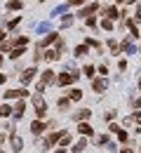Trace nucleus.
<instances>
[{
	"instance_id": "1",
	"label": "nucleus",
	"mask_w": 141,
	"mask_h": 153,
	"mask_svg": "<svg viewBox=\"0 0 141 153\" xmlns=\"http://www.w3.org/2000/svg\"><path fill=\"white\" fill-rule=\"evenodd\" d=\"M75 80H78V76H75V73H61V76L57 78L59 87H66V85H71V82H75Z\"/></svg>"
},
{
	"instance_id": "2",
	"label": "nucleus",
	"mask_w": 141,
	"mask_h": 153,
	"mask_svg": "<svg viewBox=\"0 0 141 153\" xmlns=\"http://www.w3.org/2000/svg\"><path fill=\"white\" fill-rule=\"evenodd\" d=\"M33 106H35V111H38V118H42V115L47 113V106H45V99L42 97H33Z\"/></svg>"
},
{
	"instance_id": "3",
	"label": "nucleus",
	"mask_w": 141,
	"mask_h": 153,
	"mask_svg": "<svg viewBox=\"0 0 141 153\" xmlns=\"http://www.w3.org/2000/svg\"><path fill=\"white\" fill-rule=\"evenodd\" d=\"M26 94H28L26 90H7V92H5V97H7V99H17V97H21V99H24Z\"/></svg>"
},
{
	"instance_id": "4",
	"label": "nucleus",
	"mask_w": 141,
	"mask_h": 153,
	"mask_svg": "<svg viewBox=\"0 0 141 153\" xmlns=\"http://www.w3.org/2000/svg\"><path fill=\"white\" fill-rule=\"evenodd\" d=\"M33 76H35V68H26V71H24L19 78H21V82L26 85V82H31V80H33Z\"/></svg>"
},
{
	"instance_id": "5",
	"label": "nucleus",
	"mask_w": 141,
	"mask_h": 153,
	"mask_svg": "<svg viewBox=\"0 0 141 153\" xmlns=\"http://www.w3.org/2000/svg\"><path fill=\"white\" fill-rule=\"evenodd\" d=\"M92 90H94V92H103V90H106V80H103V78L92 80Z\"/></svg>"
},
{
	"instance_id": "6",
	"label": "nucleus",
	"mask_w": 141,
	"mask_h": 153,
	"mask_svg": "<svg viewBox=\"0 0 141 153\" xmlns=\"http://www.w3.org/2000/svg\"><path fill=\"white\" fill-rule=\"evenodd\" d=\"M111 132H118V139H120V141H127V139H129V134L125 132V130H120L118 125H111Z\"/></svg>"
},
{
	"instance_id": "7",
	"label": "nucleus",
	"mask_w": 141,
	"mask_h": 153,
	"mask_svg": "<svg viewBox=\"0 0 141 153\" xmlns=\"http://www.w3.org/2000/svg\"><path fill=\"white\" fill-rule=\"evenodd\" d=\"M12 149H14V151H21V149H24V141H21L19 134H12Z\"/></svg>"
},
{
	"instance_id": "8",
	"label": "nucleus",
	"mask_w": 141,
	"mask_h": 153,
	"mask_svg": "<svg viewBox=\"0 0 141 153\" xmlns=\"http://www.w3.org/2000/svg\"><path fill=\"white\" fill-rule=\"evenodd\" d=\"M42 59H47V61H57V59H59V50H49V52H45Z\"/></svg>"
},
{
	"instance_id": "9",
	"label": "nucleus",
	"mask_w": 141,
	"mask_h": 153,
	"mask_svg": "<svg viewBox=\"0 0 141 153\" xmlns=\"http://www.w3.org/2000/svg\"><path fill=\"white\" fill-rule=\"evenodd\" d=\"M57 40H59V36H57V33H49L45 40H40V45H38V47H45V45H49V42H57Z\"/></svg>"
},
{
	"instance_id": "10",
	"label": "nucleus",
	"mask_w": 141,
	"mask_h": 153,
	"mask_svg": "<svg viewBox=\"0 0 141 153\" xmlns=\"http://www.w3.org/2000/svg\"><path fill=\"white\" fill-rule=\"evenodd\" d=\"M54 80H57V76H54L52 71H45V73H42V82H45V85H49V82H54Z\"/></svg>"
},
{
	"instance_id": "11",
	"label": "nucleus",
	"mask_w": 141,
	"mask_h": 153,
	"mask_svg": "<svg viewBox=\"0 0 141 153\" xmlns=\"http://www.w3.org/2000/svg\"><path fill=\"white\" fill-rule=\"evenodd\" d=\"M89 115H92V111H89V108H82V111H78V113H75V120H87Z\"/></svg>"
},
{
	"instance_id": "12",
	"label": "nucleus",
	"mask_w": 141,
	"mask_h": 153,
	"mask_svg": "<svg viewBox=\"0 0 141 153\" xmlns=\"http://www.w3.org/2000/svg\"><path fill=\"white\" fill-rule=\"evenodd\" d=\"M31 130H33V132H35V134H40V132H45V123H40V120H35V123H33V125H31Z\"/></svg>"
},
{
	"instance_id": "13",
	"label": "nucleus",
	"mask_w": 141,
	"mask_h": 153,
	"mask_svg": "<svg viewBox=\"0 0 141 153\" xmlns=\"http://www.w3.org/2000/svg\"><path fill=\"white\" fill-rule=\"evenodd\" d=\"M24 111H26V104H24V101H19V104L14 106V115H17V118H21V115H24Z\"/></svg>"
},
{
	"instance_id": "14",
	"label": "nucleus",
	"mask_w": 141,
	"mask_h": 153,
	"mask_svg": "<svg viewBox=\"0 0 141 153\" xmlns=\"http://www.w3.org/2000/svg\"><path fill=\"white\" fill-rule=\"evenodd\" d=\"M103 14H106L108 19H115V17H118V10H115V7H106V10H103Z\"/></svg>"
},
{
	"instance_id": "15",
	"label": "nucleus",
	"mask_w": 141,
	"mask_h": 153,
	"mask_svg": "<svg viewBox=\"0 0 141 153\" xmlns=\"http://www.w3.org/2000/svg\"><path fill=\"white\" fill-rule=\"evenodd\" d=\"M78 132H80V134H85V137H89V134H92V127L82 123V125H78Z\"/></svg>"
},
{
	"instance_id": "16",
	"label": "nucleus",
	"mask_w": 141,
	"mask_h": 153,
	"mask_svg": "<svg viewBox=\"0 0 141 153\" xmlns=\"http://www.w3.org/2000/svg\"><path fill=\"white\" fill-rule=\"evenodd\" d=\"M122 50H125V52H134L137 47H134V42H132V40H125V42H122Z\"/></svg>"
},
{
	"instance_id": "17",
	"label": "nucleus",
	"mask_w": 141,
	"mask_h": 153,
	"mask_svg": "<svg viewBox=\"0 0 141 153\" xmlns=\"http://www.w3.org/2000/svg\"><path fill=\"white\" fill-rule=\"evenodd\" d=\"M68 97H71L73 101H80V99H82V92H80V90H71V92H68Z\"/></svg>"
},
{
	"instance_id": "18",
	"label": "nucleus",
	"mask_w": 141,
	"mask_h": 153,
	"mask_svg": "<svg viewBox=\"0 0 141 153\" xmlns=\"http://www.w3.org/2000/svg\"><path fill=\"white\" fill-rule=\"evenodd\" d=\"M85 144H87V141H85V139H80V141H78V144L73 146V153H80L82 149H85Z\"/></svg>"
},
{
	"instance_id": "19",
	"label": "nucleus",
	"mask_w": 141,
	"mask_h": 153,
	"mask_svg": "<svg viewBox=\"0 0 141 153\" xmlns=\"http://www.w3.org/2000/svg\"><path fill=\"white\" fill-rule=\"evenodd\" d=\"M94 10H97V2H94V5H89V7H85V10H82L80 14H82V17H87V14H92Z\"/></svg>"
},
{
	"instance_id": "20",
	"label": "nucleus",
	"mask_w": 141,
	"mask_h": 153,
	"mask_svg": "<svg viewBox=\"0 0 141 153\" xmlns=\"http://www.w3.org/2000/svg\"><path fill=\"white\" fill-rule=\"evenodd\" d=\"M7 7H10V10H19V7H21V0H10Z\"/></svg>"
},
{
	"instance_id": "21",
	"label": "nucleus",
	"mask_w": 141,
	"mask_h": 153,
	"mask_svg": "<svg viewBox=\"0 0 141 153\" xmlns=\"http://www.w3.org/2000/svg\"><path fill=\"white\" fill-rule=\"evenodd\" d=\"M101 28L111 31V28H113V19H103V21H101Z\"/></svg>"
},
{
	"instance_id": "22",
	"label": "nucleus",
	"mask_w": 141,
	"mask_h": 153,
	"mask_svg": "<svg viewBox=\"0 0 141 153\" xmlns=\"http://www.w3.org/2000/svg\"><path fill=\"white\" fill-rule=\"evenodd\" d=\"M59 144H61V146H66V144H71V137H68V134L63 132V134H61V139H59Z\"/></svg>"
},
{
	"instance_id": "23",
	"label": "nucleus",
	"mask_w": 141,
	"mask_h": 153,
	"mask_svg": "<svg viewBox=\"0 0 141 153\" xmlns=\"http://www.w3.org/2000/svg\"><path fill=\"white\" fill-rule=\"evenodd\" d=\"M10 113H12V108H10V106H2V108H0V115H2V118H7Z\"/></svg>"
},
{
	"instance_id": "24",
	"label": "nucleus",
	"mask_w": 141,
	"mask_h": 153,
	"mask_svg": "<svg viewBox=\"0 0 141 153\" xmlns=\"http://www.w3.org/2000/svg\"><path fill=\"white\" fill-rule=\"evenodd\" d=\"M78 54H87V47H85V45H80V47H75V57H78Z\"/></svg>"
},
{
	"instance_id": "25",
	"label": "nucleus",
	"mask_w": 141,
	"mask_h": 153,
	"mask_svg": "<svg viewBox=\"0 0 141 153\" xmlns=\"http://www.w3.org/2000/svg\"><path fill=\"white\" fill-rule=\"evenodd\" d=\"M71 21H73V17H71V14H66L63 21H61V26H71Z\"/></svg>"
},
{
	"instance_id": "26",
	"label": "nucleus",
	"mask_w": 141,
	"mask_h": 153,
	"mask_svg": "<svg viewBox=\"0 0 141 153\" xmlns=\"http://www.w3.org/2000/svg\"><path fill=\"white\" fill-rule=\"evenodd\" d=\"M21 50H24V47H21ZM21 50H19V47H17V50H12V59H19L21 57Z\"/></svg>"
},
{
	"instance_id": "27",
	"label": "nucleus",
	"mask_w": 141,
	"mask_h": 153,
	"mask_svg": "<svg viewBox=\"0 0 141 153\" xmlns=\"http://www.w3.org/2000/svg\"><path fill=\"white\" fill-rule=\"evenodd\" d=\"M82 71H85V73H87V76H92V73H94V66H85V68H82Z\"/></svg>"
},
{
	"instance_id": "28",
	"label": "nucleus",
	"mask_w": 141,
	"mask_h": 153,
	"mask_svg": "<svg viewBox=\"0 0 141 153\" xmlns=\"http://www.w3.org/2000/svg\"><path fill=\"white\" fill-rule=\"evenodd\" d=\"M68 106V99H59V108H66Z\"/></svg>"
},
{
	"instance_id": "29",
	"label": "nucleus",
	"mask_w": 141,
	"mask_h": 153,
	"mask_svg": "<svg viewBox=\"0 0 141 153\" xmlns=\"http://www.w3.org/2000/svg\"><path fill=\"white\" fill-rule=\"evenodd\" d=\"M85 0H71V5H82Z\"/></svg>"
},
{
	"instance_id": "30",
	"label": "nucleus",
	"mask_w": 141,
	"mask_h": 153,
	"mask_svg": "<svg viewBox=\"0 0 141 153\" xmlns=\"http://www.w3.org/2000/svg\"><path fill=\"white\" fill-rule=\"evenodd\" d=\"M2 38H5V33H2V31H0V45H2V42H5V40H2Z\"/></svg>"
},
{
	"instance_id": "31",
	"label": "nucleus",
	"mask_w": 141,
	"mask_h": 153,
	"mask_svg": "<svg viewBox=\"0 0 141 153\" xmlns=\"http://www.w3.org/2000/svg\"><path fill=\"white\" fill-rule=\"evenodd\" d=\"M2 82H5V76H2V73H0V85H2Z\"/></svg>"
},
{
	"instance_id": "32",
	"label": "nucleus",
	"mask_w": 141,
	"mask_h": 153,
	"mask_svg": "<svg viewBox=\"0 0 141 153\" xmlns=\"http://www.w3.org/2000/svg\"><path fill=\"white\" fill-rule=\"evenodd\" d=\"M120 153H132V151H129V149H122V151Z\"/></svg>"
},
{
	"instance_id": "33",
	"label": "nucleus",
	"mask_w": 141,
	"mask_h": 153,
	"mask_svg": "<svg viewBox=\"0 0 141 153\" xmlns=\"http://www.w3.org/2000/svg\"><path fill=\"white\" fill-rule=\"evenodd\" d=\"M54 153H66V151H63V149H57V151H54Z\"/></svg>"
},
{
	"instance_id": "34",
	"label": "nucleus",
	"mask_w": 141,
	"mask_h": 153,
	"mask_svg": "<svg viewBox=\"0 0 141 153\" xmlns=\"http://www.w3.org/2000/svg\"><path fill=\"white\" fill-rule=\"evenodd\" d=\"M137 120H139V123H141V113H137Z\"/></svg>"
},
{
	"instance_id": "35",
	"label": "nucleus",
	"mask_w": 141,
	"mask_h": 153,
	"mask_svg": "<svg viewBox=\"0 0 141 153\" xmlns=\"http://www.w3.org/2000/svg\"><path fill=\"white\" fill-rule=\"evenodd\" d=\"M137 106H141V97H139V101H137Z\"/></svg>"
},
{
	"instance_id": "36",
	"label": "nucleus",
	"mask_w": 141,
	"mask_h": 153,
	"mask_svg": "<svg viewBox=\"0 0 141 153\" xmlns=\"http://www.w3.org/2000/svg\"><path fill=\"white\" fill-rule=\"evenodd\" d=\"M139 87H141V78H139Z\"/></svg>"
},
{
	"instance_id": "37",
	"label": "nucleus",
	"mask_w": 141,
	"mask_h": 153,
	"mask_svg": "<svg viewBox=\"0 0 141 153\" xmlns=\"http://www.w3.org/2000/svg\"><path fill=\"white\" fill-rule=\"evenodd\" d=\"M118 2H125V0H118Z\"/></svg>"
},
{
	"instance_id": "38",
	"label": "nucleus",
	"mask_w": 141,
	"mask_h": 153,
	"mask_svg": "<svg viewBox=\"0 0 141 153\" xmlns=\"http://www.w3.org/2000/svg\"><path fill=\"white\" fill-rule=\"evenodd\" d=\"M0 64H2V57H0Z\"/></svg>"
}]
</instances>
